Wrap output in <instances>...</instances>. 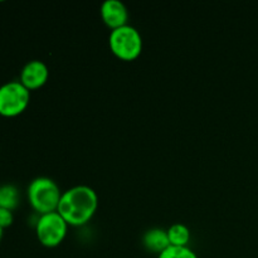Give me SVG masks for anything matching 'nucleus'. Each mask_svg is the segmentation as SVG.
I'll use <instances>...</instances> for the list:
<instances>
[{
    "label": "nucleus",
    "instance_id": "obj_7",
    "mask_svg": "<svg viewBox=\"0 0 258 258\" xmlns=\"http://www.w3.org/2000/svg\"><path fill=\"white\" fill-rule=\"evenodd\" d=\"M100 14L103 23L111 30L127 24L128 10L121 0H105L101 4Z\"/></svg>",
    "mask_w": 258,
    "mask_h": 258
},
{
    "label": "nucleus",
    "instance_id": "obj_1",
    "mask_svg": "<svg viewBox=\"0 0 258 258\" xmlns=\"http://www.w3.org/2000/svg\"><path fill=\"white\" fill-rule=\"evenodd\" d=\"M97 207V193L91 186L75 185L63 191L57 212L68 226L80 227L92 219Z\"/></svg>",
    "mask_w": 258,
    "mask_h": 258
},
{
    "label": "nucleus",
    "instance_id": "obj_12",
    "mask_svg": "<svg viewBox=\"0 0 258 258\" xmlns=\"http://www.w3.org/2000/svg\"><path fill=\"white\" fill-rule=\"evenodd\" d=\"M14 222V214H13V211H9V209L0 208V227L3 229L10 227Z\"/></svg>",
    "mask_w": 258,
    "mask_h": 258
},
{
    "label": "nucleus",
    "instance_id": "obj_8",
    "mask_svg": "<svg viewBox=\"0 0 258 258\" xmlns=\"http://www.w3.org/2000/svg\"><path fill=\"white\" fill-rule=\"evenodd\" d=\"M143 244L148 251L153 252V253H161L165 251L169 246L168 232L163 228H151L146 231L143 236Z\"/></svg>",
    "mask_w": 258,
    "mask_h": 258
},
{
    "label": "nucleus",
    "instance_id": "obj_5",
    "mask_svg": "<svg viewBox=\"0 0 258 258\" xmlns=\"http://www.w3.org/2000/svg\"><path fill=\"white\" fill-rule=\"evenodd\" d=\"M68 223L58 212L42 214L35 223V234L40 243L48 248L59 246L67 236Z\"/></svg>",
    "mask_w": 258,
    "mask_h": 258
},
{
    "label": "nucleus",
    "instance_id": "obj_9",
    "mask_svg": "<svg viewBox=\"0 0 258 258\" xmlns=\"http://www.w3.org/2000/svg\"><path fill=\"white\" fill-rule=\"evenodd\" d=\"M166 232H168L170 246L188 247L191 238V234L190 229H189L185 224L175 223L173 224V226L169 227V229H166Z\"/></svg>",
    "mask_w": 258,
    "mask_h": 258
},
{
    "label": "nucleus",
    "instance_id": "obj_6",
    "mask_svg": "<svg viewBox=\"0 0 258 258\" xmlns=\"http://www.w3.org/2000/svg\"><path fill=\"white\" fill-rule=\"evenodd\" d=\"M49 78V68L43 60L32 59L25 63L20 71L19 81L29 91L38 90L47 83Z\"/></svg>",
    "mask_w": 258,
    "mask_h": 258
},
{
    "label": "nucleus",
    "instance_id": "obj_11",
    "mask_svg": "<svg viewBox=\"0 0 258 258\" xmlns=\"http://www.w3.org/2000/svg\"><path fill=\"white\" fill-rule=\"evenodd\" d=\"M158 258H198L196 252L190 247L169 246L164 252L159 254Z\"/></svg>",
    "mask_w": 258,
    "mask_h": 258
},
{
    "label": "nucleus",
    "instance_id": "obj_10",
    "mask_svg": "<svg viewBox=\"0 0 258 258\" xmlns=\"http://www.w3.org/2000/svg\"><path fill=\"white\" fill-rule=\"evenodd\" d=\"M20 201V193L13 184L0 185V208L14 211Z\"/></svg>",
    "mask_w": 258,
    "mask_h": 258
},
{
    "label": "nucleus",
    "instance_id": "obj_3",
    "mask_svg": "<svg viewBox=\"0 0 258 258\" xmlns=\"http://www.w3.org/2000/svg\"><path fill=\"white\" fill-rule=\"evenodd\" d=\"M108 44L113 54L122 60H134L143 52V37L135 27L126 24L110 32Z\"/></svg>",
    "mask_w": 258,
    "mask_h": 258
},
{
    "label": "nucleus",
    "instance_id": "obj_2",
    "mask_svg": "<svg viewBox=\"0 0 258 258\" xmlns=\"http://www.w3.org/2000/svg\"><path fill=\"white\" fill-rule=\"evenodd\" d=\"M27 197L30 207L42 216L57 212L62 191L53 179L48 176H38L28 185Z\"/></svg>",
    "mask_w": 258,
    "mask_h": 258
},
{
    "label": "nucleus",
    "instance_id": "obj_4",
    "mask_svg": "<svg viewBox=\"0 0 258 258\" xmlns=\"http://www.w3.org/2000/svg\"><path fill=\"white\" fill-rule=\"evenodd\" d=\"M30 101V91L20 81H9L0 86V115L15 117L27 110Z\"/></svg>",
    "mask_w": 258,
    "mask_h": 258
},
{
    "label": "nucleus",
    "instance_id": "obj_13",
    "mask_svg": "<svg viewBox=\"0 0 258 258\" xmlns=\"http://www.w3.org/2000/svg\"><path fill=\"white\" fill-rule=\"evenodd\" d=\"M3 234H4V229L0 227V242H2V238H3Z\"/></svg>",
    "mask_w": 258,
    "mask_h": 258
}]
</instances>
